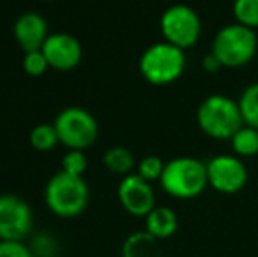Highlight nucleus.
Returning <instances> with one entry per match:
<instances>
[{
  "mask_svg": "<svg viewBox=\"0 0 258 257\" xmlns=\"http://www.w3.org/2000/svg\"><path fill=\"white\" fill-rule=\"evenodd\" d=\"M42 53L48 59L49 67L56 71H72L83 59L81 42L74 35L63 34V32L49 34L42 46Z\"/></svg>",
  "mask_w": 258,
  "mask_h": 257,
  "instance_id": "9b49d317",
  "label": "nucleus"
},
{
  "mask_svg": "<svg viewBox=\"0 0 258 257\" xmlns=\"http://www.w3.org/2000/svg\"><path fill=\"white\" fill-rule=\"evenodd\" d=\"M197 125L211 139L230 141L244 125L237 100L223 93L207 95L197 108Z\"/></svg>",
  "mask_w": 258,
  "mask_h": 257,
  "instance_id": "f257e3e1",
  "label": "nucleus"
},
{
  "mask_svg": "<svg viewBox=\"0 0 258 257\" xmlns=\"http://www.w3.org/2000/svg\"><path fill=\"white\" fill-rule=\"evenodd\" d=\"M58 139L69 150H86L99 137L97 120L85 108H65L54 118Z\"/></svg>",
  "mask_w": 258,
  "mask_h": 257,
  "instance_id": "0eeeda50",
  "label": "nucleus"
},
{
  "mask_svg": "<svg viewBox=\"0 0 258 257\" xmlns=\"http://www.w3.org/2000/svg\"><path fill=\"white\" fill-rule=\"evenodd\" d=\"M160 185L174 199L199 197L209 187L206 162L195 157H176L165 162Z\"/></svg>",
  "mask_w": 258,
  "mask_h": 257,
  "instance_id": "f03ea898",
  "label": "nucleus"
},
{
  "mask_svg": "<svg viewBox=\"0 0 258 257\" xmlns=\"http://www.w3.org/2000/svg\"><path fill=\"white\" fill-rule=\"evenodd\" d=\"M256 34H258V30H256Z\"/></svg>",
  "mask_w": 258,
  "mask_h": 257,
  "instance_id": "a878e982",
  "label": "nucleus"
},
{
  "mask_svg": "<svg viewBox=\"0 0 258 257\" xmlns=\"http://www.w3.org/2000/svg\"><path fill=\"white\" fill-rule=\"evenodd\" d=\"M230 146L234 155H237V157H255V155H258V129H253L249 125H242L230 137Z\"/></svg>",
  "mask_w": 258,
  "mask_h": 257,
  "instance_id": "2eb2a0df",
  "label": "nucleus"
},
{
  "mask_svg": "<svg viewBox=\"0 0 258 257\" xmlns=\"http://www.w3.org/2000/svg\"><path fill=\"white\" fill-rule=\"evenodd\" d=\"M88 168V159L83 153V150H69L61 159V171L74 176H83V173Z\"/></svg>",
  "mask_w": 258,
  "mask_h": 257,
  "instance_id": "4be33fe9",
  "label": "nucleus"
},
{
  "mask_svg": "<svg viewBox=\"0 0 258 257\" xmlns=\"http://www.w3.org/2000/svg\"><path fill=\"white\" fill-rule=\"evenodd\" d=\"M144 220H146L144 231H148L158 241L174 236L179 227V219H177L176 212L169 206H155Z\"/></svg>",
  "mask_w": 258,
  "mask_h": 257,
  "instance_id": "ddd939ff",
  "label": "nucleus"
},
{
  "mask_svg": "<svg viewBox=\"0 0 258 257\" xmlns=\"http://www.w3.org/2000/svg\"><path fill=\"white\" fill-rule=\"evenodd\" d=\"M202 67H204V71L209 72V74H216V72H220L221 69H225L223 64L220 62V59H218L213 52H209L204 55V59H202Z\"/></svg>",
  "mask_w": 258,
  "mask_h": 257,
  "instance_id": "393cba45",
  "label": "nucleus"
},
{
  "mask_svg": "<svg viewBox=\"0 0 258 257\" xmlns=\"http://www.w3.org/2000/svg\"><path fill=\"white\" fill-rule=\"evenodd\" d=\"M235 23L258 30V0H234L232 4Z\"/></svg>",
  "mask_w": 258,
  "mask_h": 257,
  "instance_id": "a211bd4d",
  "label": "nucleus"
},
{
  "mask_svg": "<svg viewBox=\"0 0 258 257\" xmlns=\"http://www.w3.org/2000/svg\"><path fill=\"white\" fill-rule=\"evenodd\" d=\"M0 257H34L23 241H0Z\"/></svg>",
  "mask_w": 258,
  "mask_h": 257,
  "instance_id": "b1692460",
  "label": "nucleus"
},
{
  "mask_svg": "<svg viewBox=\"0 0 258 257\" xmlns=\"http://www.w3.org/2000/svg\"><path fill=\"white\" fill-rule=\"evenodd\" d=\"M48 35V23L35 11L23 13L14 23V37L25 53L42 49Z\"/></svg>",
  "mask_w": 258,
  "mask_h": 257,
  "instance_id": "f8f14e48",
  "label": "nucleus"
},
{
  "mask_svg": "<svg viewBox=\"0 0 258 257\" xmlns=\"http://www.w3.org/2000/svg\"><path fill=\"white\" fill-rule=\"evenodd\" d=\"M160 32L165 42L188 49L201 39L202 20L194 7L186 4H174L160 16Z\"/></svg>",
  "mask_w": 258,
  "mask_h": 257,
  "instance_id": "423d86ee",
  "label": "nucleus"
},
{
  "mask_svg": "<svg viewBox=\"0 0 258 257\" xmlns=\"http://www.w3.org/2000/svg\"><path fill=\"white\" fill-rule=\"evenodd\" d=\"M206 166L209 187L220 194H237L248 183V168L244 161L237 155H216L209 162H206Z\"/></svg>",
  "mask_w": 258,
  "mask_h": 257,
  "instance_id": "6e6552de",
  "label": "nucleus"
},
{
  "mask_svg": "<svg viewBox=\"0 0 258 257\" xmlns=\"http://www.w3.org/2000/svg\"><path fill=\"white\" fill-rule=\"evenodd\" d=\"M163 169H165V162L162 159L156 157V155H148V157H144L137 164V175L146 180V182L153 183V182H160V178L163 175Z\"/></svg>",
  "mask_w": 258,
  "mask_h": 257,
  "instance_id": "412c9836",
  "label": "nucleus"
},
{
  "mask_svg": "<svg viewBox=\"0 0 258 257\" xmlns=\"http://www.w3.org/2000/svg\"><path fill=\"white\" fill-rule=\"evenodd\" d=\"M118 199L126 213L132 217H144L156 206L155 190L150 182L141 178L137 173L123 176L118 185Z\"/></svg>",
  "mask_w": 258,
  "mask_h": 257,
  "instance_id": "9d476101",
  "label": "nucleus"
},
{
  "mask_svg": "<svg viewBox=\"0 0 258 257\" xmlns=\"http://www.w3.org/2000/svg\"><path fill=\"white\" fill-rule=\"evenodd\" d=\"M90 189L83 176L69 175L65 171L51 176L44 189V201L51 213L61 219L81 215L88 206Z\"/></svg>",
  "mask_w": 258,
  "mask_h": 257,
  "instance_id": "7ed1b4c3",
  "label": "nucleus"
},
{
  "mask_svg": "<svg viewBox=\"0 0 258 257\" xmlns=\"http://www.w3.org/2000/svg\"><path fill=\"white\" fill-rule=\"evenodd\" d=\"M104 166L111 173L126 176V175L132 173L134 168H136V161H134V155L128 148L112 146V148H109V150H105Z\"/></svg>",
  "mask_w": 258,
  "mask_h": 257,
  "instance_id": "dca6fc26",
  "label": "nucleus"
},
{
  "mask_svg": "<svg viewBox=\"0 0 258 257\" xmlns=\"http://www.w3.org/2000/svg\"><path fill=\"white\" fill-rule=\"evenodd\" d=\"M186 67L184 49L160 41L144 49L139 60V71L148 83L155 86H165L177 81Z\"/></svg>",
  "mask_w": 258,
  "mask_h": 257,
  "instance_id": "39448f33",
  "label": "nucleus"
},
{
  "mask_svg": "<svg viewBox=\"0 0 258 257\" xmlns=\"http://www.w3.org/2000/svg\"><path fill=\"white\" fill-rule=\"evenodd\" d=\"M211 52L227 69L248 65L258 52V34L241 23L225 25L214 35Z\"/></svg>",
  "mask_w": 258,
  "mask_h": 257,
  "instance_id": "20e7f679",
  "label": "nucleus"
},
{
  "mask_svg": "<svg viewBox=\"0 0 258 257\" xmlns=\"http://www.w3.org/2000/svg\"><path fill=\"white\" fill-rule=\"evenodd\" d=\"M60 143L54 125L51 124H39L30 132V144L39 151H49Z\"/></svg>",
  "mask_w": 258,
  "mask_h": 257,
  "instance_id": "6ab92c4d",
  "label": "nucleus"
},
{
  "mask_svg": "<svg viewBox=\"0 0 258 257\" xmlns=\"http://www.w3.org/2000/svg\"><path fill=\"white\" fill-rule=\"evenodd\" d=\"M121 257H162V250L158 240L148 231H136L123 241Z\"/></svg>",
  "mask_w": 258,
  "mask_h": 257,
  "instance_id": "4468645a",
  "label": "nucleus"
},
{
  "mask_svg": "<svg viewBox=\"0 0 258 257\" xmlns=\"http://www.w3.org/2000/svg\"><path fill=\"white\" fill-rule=\"evenodd\" d=\"M34 226L32 208L14 194L0 195V241H21Z\"/></svg>",
  "mask_w": 258,
  "mask_h": 257,
  "instance_id": "1a4fd4ad",
  "label": "nucleus"
},
{
  "mask_svg": "<svg viewBox=\"0 0 258 257\" xmlns=\"http://www.w3.org/2000/svg\"><path fill=\"white\" fill-rule=\"evenodd\" d=\"M244 125L258 129V81L248 85L237 99Z\"/></svg>",
  "mask_w": 258,
  "mask_h": 257,
  "instance_id": "f3484780",
  "label": "nucleus"
},
{
  "mask_svg": "<svg viewBox=\"0 0 258 257\" xmlns=\"http://www.w3.org/2000/svg\"><path fill=\"white\" fill-rule=\"evenodd\" d=\"M23 69L28 76H34V78L44 74V72L49 69V62H48V59H46L44 53H42V49L25 53Z\"/></svg>",
  "mask_w": 258,
  "mask_h": 257,
  "instance_id": "5701e85b",
  "label": "nucleus"
},
{
  "mask_svg": "<svg viewBox=\"0 0 258 257\" xmlns=\"http://www.w3.org/2000/svg\"><path fill=\"white\" fill-rule=\"evenodd\" d=\"M30 250L34 257H60V241L51 233H39L32 238Z\"/></svg>",
  "mask_w": 258,
  "mask_h": 257,
  "instance_id": "aec40b11",
  "label": "nucleus"
}]
</instances>
